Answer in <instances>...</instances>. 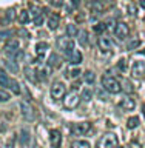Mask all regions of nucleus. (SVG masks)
Segmentation results:
<instances>
[{
	"label": "nucleus",
	"mask_w": 145,
	"mask_h": 148,
	"mask_svg": "<svg viewBox=\"0 0 145 148\" xmlns=\"http://www.w3.org/2000/svg\"><path fill=\"white\" fill-rule=\"evenodd\" d=\"M119 143V139L114 133H107L104 134L99 142H97V148H116Z\"/></svg>",
	"instance_id": "3"
},
{
	"label": "nucleus",
	"mask_w": 145,
	"mask_h": 148,
	"mask_svg": "<svg viewBox=\"0 0 145 148\" xmlns=\"http://www.w3.org/2000/svg\"><path fill=\"white\" fill-rule=\"evenodd\" d=\"M19 36H25V37H28V32L23 31V29H19Z\"/></svg>",
	"instance_id": "44"
},
{
	"label": "nucleus",
	"mask_w": 145,
	"mask_h": 148,
	"mask_svg": "<svg viewBox=\"0 0 145 148\" xmlns=\"http://www.w3.org/2000/svg\"><path fill=\"white\" fill-rule=\"evenodd\" d=\"M5 16H6V22H12L14 18H16V11H14V9H8V11L5 12Z\"/></svg>",
	"instance_id": "37"
},
{
	"label": "nucleus",
	"mask_w": 145,
	"mask_h": 148,
	"mask_svg": "<svg viewBox=\"0 0 145 148\" xmlns=\"http://www.w3.org/2000/svg\"><path fill=\"white\" fill-rule=\"evenodd\" d=\"M90 130H91L90 122H76L69 127V131H71L73 136H85L87 133H90Z\"/></svg>",
	"instance_id": "5"
},
{
	"label": "nucleus",
	"mask_w": 145,
	"mask_h": 148,
	"mask_svg": "<svg viewBox=\"0 0 145 148\" xmlns=\"http://www.w3.org/2000/svg\"><path fill=\"white\" fill-rule=\"evenodd\" d=\"M144 116H145V108H144Z\"/></svg>",
	"instance_id": "47"
},
{
	"label": "nucleus",
	"mask_w": 145,
	"mask_h": 148,
	"mask_svg": "<svg viewBox=\"0 0 145 148\" xmlns=\"http://www.w3.org/2000/svg\"><path fill=\"white\" fill-rule=\"evenodd\" d=\"M87 8L94 14H102V11H104V3L99 2V0H88Z\"/></svg>",
	"instance_id": "13"
},
{
	"label": "nucleus",
	"mask_w": 145,
	"mask_h": 148,
	"mask_svg": "<svg viewBox=\"0 0 145 148\" xmlns=\"http://www.w3.org/2000/svg\"><path fill=\"white\" fill-rule=\"evenodd\" d=\"M139 3H141V6L145 9V0H139Z\"/></svg>",
	"instance_id": "45"
},
{
	"label": "nucleus",
	"mask_w": 145,
	"mask_h": 148,
	"mask_svg": "<svg viewBox=\"0 0 145 148\" xmlns=\"http://www.w3.org/2000/svg\"><path fill=\"white\" fill-rule=\"evenodd\" d=\"M93 29H94V32H97V34H102V32H104V31L107 29V25L100 22V23H97V25L93 26Z\"/></svg>",
	"instance_id": "35"
},
{
	"label": "nucleus",
	"mask_w": 145,
	"mask_h": 148,
	"mask_svg": "<svg viewBox=\"0 0 145 148\" xmlns=\"http://www.w3.org/2000/svg\"><path fill=\"white\" fill-rule=\"evenodd\" d=\"M131 76L136 79H142L145 76V63L141 60H136L131 66Z\"/></svg>",
	"instance_id": "10"
},
{
	"label": "nucleus",
	"mask_w": 145,
	"mask_h": 148,
	"mask_svg": "<svg viewBox=\"0 0 145 148\" xmlns=\"http://www.w3.org/2000/svg\"><path fill=\"white\" fill-rule=\"evenodd\" d=\"M99 2H102V3H110L111 0H99Z\"/></svg>",
	"instance_id": "46"
},
{
	"label": "nucleus",
	"mask_w": 145,
	"mask_h": 148,
	"mask_svg": "<svg viewBox=\"0 0 145 148\" xmlns=\"http://www.w3.org/2000/svg\"><path fill=\"white\" fill-rule=\"evenodd\" d=\"M83 80H85L87 83H94L96 80V74L91 71V69H88V71L83 73Z\"/></svg>",
	"instance_id": "29"
},
{
	"label": "nucleus",
	"mask_w": 145,
	"mask_h": 148,
	"mask_svg": "<svg viewBox=\"0 0 145 148\" xmlns=\"http://www.w3.org/2000/svg\"><path fill=\"white\" fill-rule=\"evenodd\" d=\"M36 74H39L40 80H46V79H48V76L51 74V66H49V65H40V66L37 68Z\"/></svg>",
	"instance_id": "18"
},
{
	"label": "nucleus",
	"mask_w": 145,
	"mask_h": 148,
	"mask_svg": "<svg viewBox=\"0 0 145 148\" xmlns=\"http://www.w3.org/2000/svg\"><path fill=\"white\" fill-rule=\"evenodd\" d=\"M71 148H91V145L87 140H74L71 143Z\"/></svg>",
	"instance_id": "30"
},
{
	"label": "nucleus",
	"mask_w": 145,
	"mask_h": 148,
	"mask_svg": "<svg viewBox=\"0 0 145 148\" xmlns=\"http://www.w3.org/2000/svg\"><path fill=\"white\" fill-rule=\"evenodd\" d=\"M93 97V92L90 90H83L82 91V96H80V100H85V102H90Z\"/></svg>",
	"instance_id": "34"
},
{
	"label": "nucleus",
	"mask_w": 145,
	"mask_h": 148,
	"mask_svg": "<svg viewBox=\"0 0 145 148\" xmlns=\"http://www.w3.org/2000/svg\"><path fill=\"white\" fill-rule=\"evenodd\" d=\"M49 143L53 148H59L62 143V134L59 130H51L49 131Z\"/></svg>",
	"instance_id": "11"
},
{
	"label": "nucleus",
	"mask_w": 145,
	"mask_h": 148,
	"mask_svg": "<svg viewBox=\"0 0 145 148\" xmlns=\"http://www.w3.org/2000/svg\"><path fill=\"white\" fill-rule=\"evenodd\" d=\"M97 43H99V48L104 51V53H108V51H111V48H113L111 39L110 37H105V36H100L99 40H97Z\"/></svg>",
	"instance_id": "14"
},
{
	"label": "nucleus",
	"mask_w": 145,
	"mask_h": 148,
	"mask_svg": "<svg viewBox=\"0 0 145 148\" xmlns=\"http://www.w3.org/2000/svg\"><path fill=\"white\" fill-rule=\"evenodd\" d=\"M17 20L22 23V25H26L28 22H30V12L26 11V9H22L20 12H19V16H17Z\"/></svg>",
	"instance_id": "26"
},
{
	"label": "nucleus",
	"mask_w": 145,
	"mask_h": 148,
	"mask_svg": "<svg viewBox=\"0 0 145 148\" xmlns=\"http://www.w3.org/2000/svg\"><path fill=\"white\" fill-rule=\"evenodd\" d=\"M114 34H116V37H118L119 40H125V39L128 37V34H130V28H128V25H127V23H124V22L116 23Z\"/></svg>",
	"instance_id": "9"
},
{
	"label": "nucleus",
	"mask_w": 145,
	"mask_h": 148,
	"mask_svg": "<svg viewBox=\"0 0 145 148\" xmlns=\"http://www.w3.org/2000/svg\"><path fill=\"white\" fill-rule=\"evenodd\" d=\"M3 65H5V68L8 69V71H11V73H19V65H17V62H14V60H5L3 62Z\"/></svg>",
	"instance_id": "22"
},
{
	"label": "nucleus",
	"mask_w": 145,
	"mask_h": 148,
	"mask_svg": "<svg viewBox=\"0 0 145 148\" xmlns=\"http://www.w3.org/2000/svg\"><path fill=\"white\" fill-rule=\"evenodd\" d=\"M77 40H79V43H80L82 46H85L88 43V32L85 29H79L77 31Z\"/></svg>",
	"instance_id": "23"
},
{
	"label": "nucleus",
	"mask_w": 145,
	"mask_h": 148,
	"mask_svg": "<svg viewBox=\"0 0 145 148\" xmlns=\"http://www.w3.org/2000/svg\"><path fill=\"white\" fill-rule=\"evenodd\" d=\"M19 48H20V46H19V40L17 39H11V40L6 42V45H5V54L9 57V56H11L12 53H16Z\"/></svg>",
	"instance_id": "15"
},
{
	"label": "nucleus",
	"mask_w": 145,
	"mask_h": 148,
	"mask_svg": "<svg viewBox=\"0 0 145 148\" xmlns=\"http://www.w3.org/2000/svg\"><path fill=\"white\" fill-rule=\"evenodd\" d=\"M79 5H80V0H71V6L73 8H77Z\"/></svg>",
	"instance_id": "43"
},
{
	"label": "nucleus",
	"mask_w": 145,
	"mask_h": 148,
	"mask_svg": "<svg viewBox=\"0 0 145 148\" xmlns=\"http://www.w3.org/2000/svg\"><path fill=\"white\" fill-rule=\"evenodd\" d=\"M127 127H128L130 130L139 127V117H137V116H134V117H130V119L127 120Z\"/></svg>",
	"instance_id": "31"
},
{
	"label": "nucleus",
	"mask_w": 145,
	"mask_h": 148,
	"mask_svg": "<svg viewBox=\"0 0 145 148\" xmlns=\"http://www.w3.org/2000/svg\"><path fill=\"white\" fill-rule=\"evenodd\" d=\"M30 139H31V136H30V131H28L26 128L20 130V136H19V142H20V145H22L23 148L28 147V143H30Z\"/></svg>",
	"instance_id": "19"
},
{
	"label": "nucleus",
	"mask_w": 145,
	"mask_h": 148,
	"mask_svg": "<svg viewBox=\"0 0 145 148\" xmlns=\"http://www.w3.org/2000/svg\"><path fill=\"white\" fill-rule=\"evenodd\" d=\"M49 3L53 5L54 8H60V6H63V0H49Z\"/></svg>",
	"instance_id": "41"
},
{
	"label": "nucleus",
	"mask_w": 145,
	"mask_h": 148,
	"mask_svg": "<svg viewBox=\"0 0 145 148\" xmlns=\"http://www.w3.org/2000/svg\"><path fill=\"white\" fill-rule=\"evenodd\" d=\"M11 36H12V31H9V29H3V31H0V40L9 39Z\"/></svg>",
	"instance_id": "38"
},
{
	"label": "nucleus",
	"mask_w": 145,
	"mask_h": 148,
	"mask_svg": "<svg viewBox=\"0 0 145 148\" xmlns=\"http://www.w3.org/2000/svg\"><path fill=\"white\" fill-rule=\"evenodd\" d=\"M80 103V96L77 94V92H68V94H65L63 97V106L67 110H74V108H77V105Z\"/></svg>",
	"instance_id": "6"
},
{
	"label": "nucleus",
	"mask_w": 145,
	"mask_h": 148,
	"mask_svg": "<svg viewBox=\"0 0 145 148\" xmlns=\"http://www.w3.org/2000/svg\"><path fill=\"white\" fill-rule=\"evenodd\" d=\"M20 110H22V116L25 120H28V122L36 120V111L28 102H23V100L20 102Z\"/></svg>",
	"instance_id": "8"
},
{
	"label": "nucleus",
	"mask_w": 145,
	"mask_h": 148,
	"mask_svg": "<svg viewBox=\"0 0 145 148\" xmlns=\"http://www.w3.org/2000/svg\"><path fill=\"white\" fill-rule=\"evenodd\" d=\"M65 94H67V86H65L63 82H54L53 85H51V97H53L54 100H60L63 99Z\"/></svg>",
	"instance_id": "7"
},
{
	"label": "nucleus",
	"mask_w": 145,
	"mask_h": 148,
	"mask_svg": "<svg viewBox=\"0 0 145 148\" xmlns=\"http://www.w3.org/2000/svg\"><path fill=\"white\" fill-rule=\"evenodd\" d=\"M31 14H32V20H34V23H36L37 26L43 23V12H42V9L32 6L31 8Z\"/></svg>",
	"instance_id": "17"
},
{
	"label": "nucleus",
	"mask_w": 145,
	"mask_h": 148,
	"mask_svg": "<svg viewBox=\"0 0 145 148\" xmlns=\"http://www.w3.org/2000/svg\"><path fill=\"white\" fill-rule=\"evenodd\" d=\"M79 74H80V69H79V68H73L71 66V68L68 69V76L71 77V79H76Z\"/></svg>",
	"instance_id": "36"
},
{
	"label": "nucleus",
	"mask_w": 145,
	"mask_h": 148,
	"mask_svg": "<svg viewBox=\"0 0 145 148\" xmlns=\"http://www.w3.org/2000/svg\"><path fill=\"white\" fill-rule=\"evenodd\" d=\"M120 88H122V91H125L127 94H131V92L134 91L131 82L127 80V79H122V80H120Z\"/></svg>",
	"instance_id": "24"
},
{
	"label": "nucleus",
	"mask_w": 145,
	"mask_h": 148,
	"mask_svg": "<svg viewBox=\"0 0 145 148\" xmlns=\"http://www.w3.org/2000/svg\"><path fill=\"white\" fill-rule=\"evenodd\" d=\"M77 28H76V25H73V23H69V25H67V36H69V37H74L77 34Z\"/></svg>",
	"instance_id": "32"
},
{
	"label": "nucleus",
	"mask_w": 145,
	"mask_h": 148,
	"mask_svg": "<svg viewBox=\"0 0 145 148\" xmlns=\"http://www.w3.org/2000/svg\"><path fill=\"white\" fill-rule=\"evenodd\" d=\"M57 46L60 48V51H62L63 54H67V56H69L74 49H76L74 48V42H73V39L69 36L59 37L57 39Z\"/></svg>",
	"instance_id": "4"
},
{
	"label": "nucleus",
	"mask_w": 145,
	"mask_h": 148,
	"mask_svg": "<svg viewBox=\"0 0 145 148\" xmlns=\"http://www.w3.org/2000/svg\"><path fill=\"white\" fill-rule=\"evenodd\" d=\"M105 25H107V29H114V28H116V26H114V22H113V20L107 22Z\"/></svg>",
	"instance_id": "42"
},
{
	"label": "nucleus",
	"mask_w": 145,
	"mask_h": 148,
	"mask_svg": "<svg viewBox=\"0 0 145 148\" xmlns=\"http://www.w3.org/2000/svg\"><path fill=\"white\" fill-rule=\"evenodd\" d=\"M48 49H49V46L46 42H39V43L36 45V56L39 57V60H42L46 56V53H48Z\"/></svg>",
	"instance_id": "16"
},
{
	"label": "nucleus",
	"mask_w": 145,
	"mask_h": 148,
	"mask_svg": "<svg viewBox=\"0 0 145 148\" xmlns=\"http://www.w3.org/2000/svg\"><path fill=\"white\" fill-rule=\"evenodd\" d=\"M128 14H130V16H136V14H137V8H136V5H134V3L128 5Z\"/></svg>",
	"instance_id": "39"
},
{
	"label": "nucleus",
	"mask_w": 145,
	"mask_h": 148,
	"mask_svg": "<svg viewBox=\"0 0 145 148\" xmlns=\"http://www.w3.org/2000/svg\"><path fill=\"white\" fill-rule=\"evenodd\" d=\"M9 99H11V96H9V92L0 88V103H3V102H8Z\"/></svg>",
	"instance_id": "33"
},
{
	"label": "nucleus",
	"mask_w": 145,
	"mask_h": 148,
	"mask_svg": "<svg viewBox=\"0 0 145 148\" xmlns=\"http://www.w3.org/2000/svg\"><path fill=\"white\" fill-rule=\"evenodd\" d=\"M139 45H141V39H137V37H133V39L128 40L127 49H128V51H134L136 48H139Z\"/></svg>",
	"instance_id": "27"
},
{
	"label": "nucleus",
	"mask_w": 145,
	"mask_h": 148,
	"mask_svg": "<svg viewBox=\"0 0 145 148\" xmlns=\"http://www.w3.org/2000/svg\"><path fill=\"white\" fill-rule=\"evenodd\" d=\"M102 86H104V90L107 92H111V94H118V92H120V90H122V88H120V82L116 77L110 76L108 73L102 77Z\"/></svg>",
	"instance_id": "1"
},
{
	"label": "nucleus",
	"mask_w": 145,
	"mask_h": 148,
	"mask_svg": "<svg viewBox=\"0 0 145 148\" xmlns=\"http://www.w3.org/2000/svg\"><path fill=\"white\" fill-rule=\"evenodd\" d=\"M60 63H62V60H60L59 54L57 53H51L49 57H48V65L51 68H57V66H60Z\"/></svg>",
	"instance_id": "20"
},
{
	"label": "nucleus",
	"mask_w": 145,
	"mask_h": 148,
	"mask_svg": "<svg viewBox=\"0 0 145 148\" xmlns=\"http://www.w3.org/2000/svg\"><path fill=\"white\" fill-rule=\"evenodd\" d=\"M118 69H120L122 73L127 69V62H125V59H120L119 62H118Z\"/></svg>",
	"instance_id": "40"
},
{
	"label": "nucleus",
	"mask_w": 145,
	"mask_h": 148,
	"mask_svg": "<svg viewBox=\"0 0 145 148\" xmlns=\"http://www.w3.org/2000/svg\"><path fill=\"white\" fill-rule=\"evenodd\" d=\"M69 60H71V63L74 65H79L82 62V53L79 49H74L71 54H69Z\"/></svg>",
	"instance_id": "25"
},
{
	"label": "nucleus",
	"mask_w": 145,
	"mask_h": 148,
	"mask_svg": "<svg viewBox=\"0 0 145 148\" xmlns=\"http://www.w3.org/2000/svg\"><path fill=\"white\" fill-rule=\"evenodd\" d=\"M57 26H59V17L57 16H49L48 17V28L49 29H57Z\"/></svg>",
	"instance_id": "28"
},
{
	"label": "nucleus",
	"mask_w": 145,
	"mask_h": 148,
	"mask_svg": "<svg viewBox=\"0 0 145 148\" xmlns=\"http://www.w3.org/2000/svg\"><path fill=\"white\" fill-rule=\"evenodd\" d=\"M0 86L6 88V90H9L11 92H14V94H20V91H22L19 82L16 79H11L5 71H0Z\"/></svg>",
	"instance_id": "2"
},
{
	"label": "nucleus",
	"mask_w": 145,
	"mask_h": 148,
	"mask_svg": "<svg viewBox=\"0 0 145 148\" xmlns=\"http://www.w3.org/2000/svg\"><path fill=\"white\" fill-rule=\"evenodd\" d=\"M23 73H25V77H26L31 83H37V80H39V79H37V74L32 71L30 66H26L25 69H23Z\"/></svg>",
	"instance_id": "21"
},
{
	"label": "nucleus",
	"mask_w": 145,
	"mask_h": 148,
	"mask_svg": "<svg viewBox=\"0 0 145 148\" xmlns=\"http://www.w3.org/2000/svg\"><path fill=\"white\" fill-rule=\"evenodd\" d=\"M119 106L125 111H131V110H134V106H136V100H134L131 96H125V97H122V100L119 102Z\"/></svg>",
	"instance_id": "12"
}]
</instances>
